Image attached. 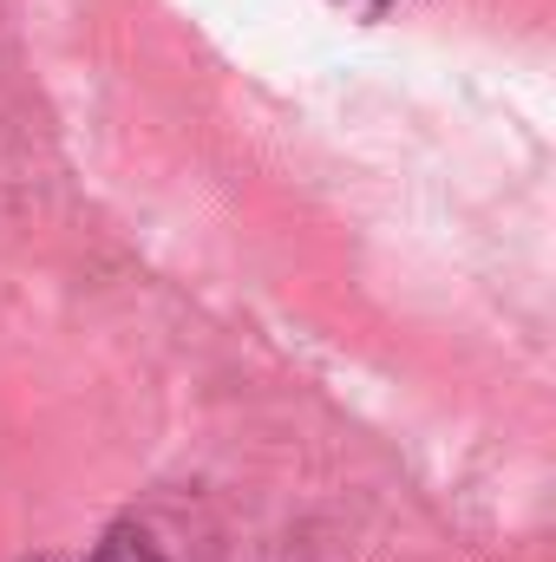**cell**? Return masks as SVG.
<instances>
[{
  "instance_id": "obj_1",
  "label": "cell",
  "mask_w": 556,
  "mask_h": 562,
  "mask_svg": "<svg viewBox=\"0 0 556 562\" xmlns=\"http://www.w3.org/2000/svg\"><path fill=\"white\" fill-rule=\"evenodd\" d=\"M59 562H164V557L151 550V537H138V530H112V537H99L92 550L59 557Z\"/></svg>"
}]
</instances>
